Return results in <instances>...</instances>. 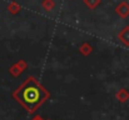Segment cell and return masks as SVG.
<instances>
[{
	"mask_svg": "<svg viewBox=\"0 0 129 120\" xmlns=\"http://www.w3.org/2000/svg\"><path fill=\"white\" fill-rule=\"evenodd\" d=\"M49 96L48 90L33 76H29L13 93V98L28 110V113H34Z\"/></svg>",
	"mask_w": 129,
	"mask_h": 120,
	"instance_id": "1",
	"label": "cell"
},
{
	"mask_svg": "<svg viewBox=\"0 0 129 120\" xmlns=\"http://www.w3.org/2000/svg\"><path fill=\"white\" fill-rule=\"evenodd\" d=\"M115 13H117L120 18H127V16H129V4L125 3V1H122L120 4L117 5Z\"/></svg>",
	"mask_w": 129,
	"mask_h": 120,
	"instance_id": "2",
	"label": "cell"
},
{
	"mask_svg": "<svg viewBox=\"0 0 129 120\" xmlns=\"http://www.w3.org/2000/svg\"><path fill=\"white\" fill-rule=\"evenodd\" d=\"M118 39L120 40L124 45L129 46V26H125L120 30V33L118 34Z\"/></svg>",
	"mask_w": 129,
	"mask_h": 120,
	"instance_id": "3",
	"label": "cell"
},
{
	"mask_svg": "<svg viewBox=\"0 0 129 120\" xmlns=\"http://www.w3.org/2000/svg\"><path fill=\"white\" fill-rule=\"evenodd\" d=\"M115 98H117V100H118L119 103H125V101H128L129 100L128 90H125V89H120V90L115 94Z\"/></svg>",
	"mask_w": 129,
	"mask_h": 120,
	"instance_id": "4",
	"label": "cell"
},
{
	"mask_svg": "<svg viewBox=\"0 0 129 120\" xmlns=\"http://www.w3.org/2000/svg\"><path fill=\"white\" fill-rule=\"evenodd\" d=\"M79 51L83 54V55H89L91 51H93V46L89 44V43H83L80 46H79Z\"/></svg>",
	"mask_w": 129,
	"mask_h": 120,
	"instance_id": "5",
	"label": "cell"
},
{
	"mask_svg": "<svg viewBox=\"0 0 129 120\" xmlns=\"http://www.w3.org/2000/svg\"><path fill=\"white\" fill-rule=\"evenodd\" d=\"M8 10H9L10 14L15 15V14H18V13L21 10V6H20L19 4H16L15 1H13V3H10V4L8 5Z\"/></svg>",
	"mask_w": 129,
	"mask_h": 120,
	"instance_id": "6",
	"label": "cell"
},
{
	"mask_svg": "<svg viewBox=\"0 0 129 120\" xmlns=\"http://www.w3.org/2000/svg\"><path fill=\"white\" fill-rule=\"evenodd\" d=\"M54 1L53 0H43L42 1V8H43L44 10H46V11H50V10H53L54 9Z\"/></svg>",
	"mask_w": 129,
	"mask_h": 120,
	"instance_id": "7",
	"label": "cell"
},
{
	"mask_svg": "<svg viewBox=\"0 0 129 120\" xmlns=\"http://www.w3.org/2000/svg\"><path fill=\"white\" fill-rule=\"evenodd\" d=\"M100 3H102V0H84V4L89 9H95Z\"/></svg>",
	"mask_w": 129,
	"mask_h": 120,
	"instance_id": "8",
	"label": "cell"
},
{
	"mask_svg": "<svg viewBox=\"0 0 129 120\" xmlns=\"http://www.w3.org/2000/svg\"><path fill=\"white\" fill-rule=\"evenodd\" d=\"M9 71H10V74H11L13 76H19V75L23 73V70H21V69H20V68H19L16 64H14V65L9 69Z\"/></svg>",
	"mask_w": 129,
	"mask_h": 120,
	"instance_id": "9",
	"label": "cell"
},
{
	"mask_svg": "<svg viewBox=\"0 0 129 120\" xmlns=\"http://www.w3.org/2000/svg\"><path fill=\"white\" fill-rule=\"evenodd\" d=\"M16 65H18V66H19V68H20L23 71H24V70L26 69V66H28V65H26V63H25L24 60H19V61L16 63Z\"/></svg>",
	"mask_w": 129,
	"mask_h": 120,
	"instance_id": "10",
	"label": "cell"
},
{
	"mask_svg": "<svg viewBox=\"0 0 129 120\" xmlns=\"http://www.w3.org/2000/svg\"><path fill=\"white\" fill-rule=\"evenodd\" d=\"M30 120H44V119L40 116V115H35V116H33Z\"/></svg>",
	"mask_w": 129,
	"mask_h": 120,
	"instance_id": "11",
	"label": "cell"
}]
</instances>
